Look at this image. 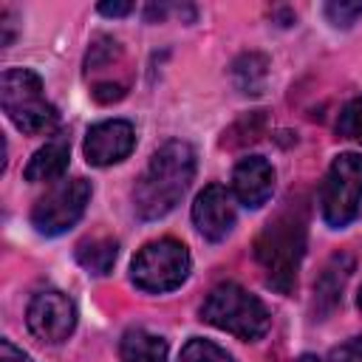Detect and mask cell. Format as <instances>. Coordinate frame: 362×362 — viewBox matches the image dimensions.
Here are the masks:
<instances>
[{"label": "cell", "instance_id": "obj_1", "mask_svg": "<svg viewBox=\"0 0 362 362\" xmlns=\"http://www.w3.org/2000/svg\"><path fill=\"white\" fill-rule=\"evenodd\" d=\"M195 175V153L187 141H164L144 173L136 181L133 189V206L141 221H156L164 218L175 204L184 198L189 181Z\"/></svg>", "mask_w": 362, "mask_h": 362}, {"label": "cell", "instance_id": "obj_2", "mask_svg": "<svg viewBox=\"0 0 362 362\" xmlns=\"http://www.w3.org/2000/svg\"><path fill=\"white\" fill-rule=\"evenodd\" d=\"M303 255H305V215L300 206L288 201V206L280 209L257 235L255 257L266 272V283L280 294H291Z\"/></svg>", "mask_w": 362, "mask_h": 362}, {"label": "cell", "instance_id": "obj_3", "mask_svg": "<svg viewBox=\"0 0 362 362\" xmlns=\"http://www.w3.org/2000/svg\"><path fill=\"white\" fill-rule=\"evenodd\" d=\"M0 105L20 133L40 136L57 127L59 113L42 96V82L28 68H6L0 76Z\"/></svg>", "mask_w": 362, "mask_h": 362}, {"label": "cell", "instance_id": "obj_4", "mask_svg": "<svg viewBox=\"0 0 362 362\" xmlns=\"http://www.w3.org/2000/svg\"><path fill=\"white\" fill-rule=\"evenodd\" d=\"M201 320L240 339H260L269 331L266 305L238 283L215 286L201 305Z\"/></svg>", "mask_w": 362, "mask_h": 362}, {"label": "cell", "instance_id": "obj_5", "mask_svg": "<svg viewBox=\"0 0 362 362\" xmlns=\"http://www.w3.org/2000/svg\"><path fill=\"white\" fill-rule=\"evenodd\" d=\"M189 252L181 240L175 238H161V240H150L144 243L133 263H130V277L141 291L150 294H164L178 288L187 274H189Z\"/></svg>", "mask_w": 362, "mask_h": 362}, {"label": "cell", "instance_id": "obj_6", "mask_svg": "<svg viewBox=\"0 0 362 362\" xmlns=\"http://www.w3.org/2000/svg\"><path fill=\"white\" fill-rule=\"evenodd\" d=\"M359 206H362V156L339 153L331 161L320 189L322 221L334 229H342L359 215Z\"/></svg>", "mask_w": 362, "mask_h": 362}, {"label": "cell", "instance_id": "obj_7", "mask_svg": "<svg viewBox=\"0 0 362 362\" xmlns=\"http://www.w3.org/2000/svg\"><path fill=\"white\" fill-rule=\"evenodd\" d=\"M90 201L88 178H68L51 187L31 209V226L40 235H62L68 232L85 212Z\"/></svg>", "mask_w": 362, "mask_h": 362}, {"label": "cell", "instance_id": "obj_8", "mask_svg": "<svg viewBox=\"0 0 362 362\" xmlns=\"http://www.w3.org/2000/svg\"><path fill=\"white\" fill-rule=\"evenodd\" d=\"M25 322H28V331L40 342L57 345V342H65L74 334L76 305L68 294H62L57 288H48V291H40V294L31 297L28 311H25Z\"/></svg>", "mask_w": 362, "mask_h": 362}, {"label": "cell", "instance_id": "obj_9", "mask_svg": "<svg viewBox=\"0 0 362 362\" xmlns=\"http://www.w3.org/2000/svg\"><path fill=\"white\" fill-rule=\"evenodd\" d=\"M192 223L206 240H223L235 226V198L221 184H206L192 204Z\"/></svg>", "mask_w": 362, "mask_h": 362}, {"label": "cell", "instance_id": "obj_10", "mask_svg": "<svg viewBox=\"0 0 362 362\" xmlns=\"http://www.w3.org/2000/svg\"><path fill=\"white\" fill-rule=\"evenodd\" d=\"M133 144H136L133 124L124 122V119H107V122H99L88 130L82 150H85L88 164L107 167V164H116V161L127 158Z\"/></svg>", "mask_w": 362, "mask_h": 362}, {"label": "cell", "instance_id": "obj_11", "mask_svg": "<svg viewBox=\"0 0 362 362\" xmlns=\"http://www.w3.org/2000/svg\"><path fill=\"white\" fill-rule=\"evenodd\" d=\"M274 189V170L263 156H246L238 161L232 173V195L249 206L257 209L272 198Z\"/></svg>", "mask_w": 362, "mask_h": 362}, {"label": "cell", "instance_id": "obj_12", "mask_svg": "<svg viewBox=\"0 0 362 362\" xmlns=\"http://www.w3.org/2000/svg\"><path fill=\"white\" fill-rule=\"evenodd\" d=\"M68 158H71V147L65 139H51L45 141V147H40L28 164H25V181L37 184V181H54L68 170Z\"/></svg>", "mask_w": 362, "mask_h": 362}, {"label": "cell", "instance_id": "obj_13", "mask_svg": "<svg viewBox=\"0 0 362 362\" xmlns=\"http://www.w3.org/2000/svg\"><path fill=\"white\" fill-rule=\"evenodd\" d=\"M119 356L122 362H167V342L147 328H130L122 337Z\"/></svg>", "mask_w": 362, "mask_h": 362}, {"label": "cell", "instance_id": "obj_14", "mask_svg": "<svg viewBox=\"0 0 362 362\" xmlns=\"http://www.w3.org/2000/svg\"><path fill=\"white\" fill-rule=\"evenodd\" d=\"M116 255H119V243L113 238H85L76 243V260L85 272L90 274H107L116 263Z\"/></svg>", "mask_w": 362, "mask_h": 362}, {"label": "cell", "instance_id": "obj_15", "mask_svg": "<svg viewBox=\"0 0 362 362\" xmlns=\"http://www.w3.org/2000/svg\"><path fill=\"white\" fill-rule=\"evenodd\" d=\"M351 257H345V255H337V257H331V263L325 266V272L320 274V280H317V303H320V311H328L331 305H337L339 303V297H342V288H345V280H348V274H351Z\"/></svg>", "mask_w": 362, "mask_h": 362}, {"label": "cell", "instance_id": "obj_16", "mask_svg": "<svg viewBox=\"0 0 362 362\" xmlns=\"http://www.w3.org/2000/svg\"><path fill=\"white\" fill-rule=\"evenodd\" d=\"M232 76L240 93H260L263 79H266V59L260 54H243L232 65Z\"/></svg>", "mask_w": 362, "mask_h": 362}, {"label": "cell", "instance_id": "obj_17", "mask_svg": "<svg viewBox=\"0 0 362 362\" xmlns=\"http://www.w3.org/2000/svg\"><path fill=\"white\" fill-rule=\"evenodd\" d=\"M178 362H235V359H232V354L223 351L221 345L195 337V339H189V342L181 348Z\"/></svg>", "mask_w": 362, "mask_h": 362}, {"label": "cell", "instance_id": "obj_18", "mask_svg": "<svg viewBox=\"0 0 362 362\" xmlns=\"http://www.w3.org/2000/svg\"><path fill=\"white\" fill-rule=\"evenodd\" d=\"M337 130L342 139H351V141H359L362 144V96L351 99L342 113H339V122H337Z\"/></svg>", "mask_w": 362, "mask_h": 362}, {"label": "cell", "instance_id": "obj_19", "mask_svg": "<svg viewBox=\"0 0 362 362\" xmlns=\"http://www.w3.org/2000/svg\"><path fill=\"white\" fill-rule=\"evenodd\" d=\"M359 14H362V3H342V0H339V3H328V6H325V17H328L334 25H342V28L351 25Z\"/></svg>", "mask_w": 362, "mask_h": 362}, {"label": "cell", "instance_id": "obj_20", "mask_svg": "<svg viewBox=\"0 0 362 362\" xmlns=\"http://www.w3.org/2000/svg\"><path fill=\"white\" fill-rule=\"evenodd\" d=\"M328 362H362V337H354V339L331 348Z\"/></svg>", "mask_w": 362, "mask_h": 362}, {"label": "cell", "instance_id": "obj_21", "mask_svg": "<svg viewBox=\"0 0 362 362\" xmlns=\"http://www.w3.org/2000/svg\"><path fill=\"white\" fill-rule=\"evenodd\" d=\"M124 96V88L119 85V82H99L96 88H93V99L96 102H116V99H122Z\"/></svg>", "mask_w": 362, "mask_h": 362}, {"label": "cell", "instance_id": "obj_22", "mask_svg": "<svg viewBox=\"0 0 362 362\" xmlns=\"http://www.w3.org/2000/svg\"><path fill=\"white\" fill-rule=\"evenodd\" d=\"M0 362H34V359L23 354L11 339H0Z\"/></svg>", "mask_w": 362, "mask_h": 362}, {"label": "cell", "instance_id": "obj_23", "mask_svg": "<svg viewBox=\"0 0 362 362\" xmlns=\"http://www.w3.org/2000/svg\"><path fill=\"white\" fill-rule=\"evenodd\" d=\"M133 11V3H99V14L105 17H124Z\"/></svg>", "mask_w": 362, "mask_h": 362}, {"label": "cell", "instance_id": "obj_24", "mask_svg": "<svg viewBox=\"0 0 362 362\" xmlns=\"http://www.w3.org/2000/svg\"><path fill=\"white\" fill-rule=\"evenodd\" d=\"M297 362H320V359H317V356H311V354H303Z\"/></svg>", "mask_w": 362, "mask_h": 362}, {"label": "cell", "instance_id": "obj_25", "mask_svg": "<svg viewBox=\"0 0 362 362\" xmlns=\"http://www.w3.org/2000/svg\"><path fill=\"white\" fill-rule=\"evenodd\" d=\"M356 305H359V311H362V288H359V297H356Z\"/></svg>", "mask_w": 362, "mask_h": 362}]
</instances>
